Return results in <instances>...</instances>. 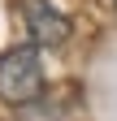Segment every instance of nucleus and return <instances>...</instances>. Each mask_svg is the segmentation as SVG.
Here are the masks:
<instances>
[{
	"label": "nucleus",
	"mask_w": 117,
	"mask_h": 121,
	"mask_svg": "<svg viewBox=\"0 0 117 121\" xmlns=\"http://www.w3.org/2000/svg\"><path fill=\"white\" fill-rule=\"evenodd\" d=\"M43 91V65H39V48L35 43H22V48H9L0 56V99L22 108Z\"/></svg>",
	"instance_id": "f257e3e1"
},
{
	"label": "nucleus",
	"mask_w": 117,
	"mask_h": 121,
	"mask_svg": "<svg viewBox=\"0 0 117 121\" xmlns=\"http://www.w3.org/2000/svg\"><path fill=\"white\" fill-rule=\"evenodd\" d=\"M26 26H31L35 43H43V48H56V43L69 39V17L65 13H56L48 0H26Z\"/></svg>",
	"instance_id": "f03ea898"
}]
</instances>
